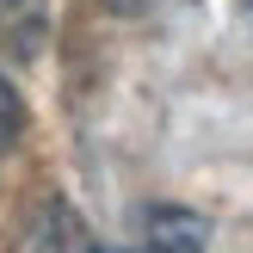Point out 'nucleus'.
Returning <instances> with one entry per match:
<instances>
[{"label":"nucleus","mask_w":253,"mask_h":253,"mask_svg":"<svg viewBox=\"0 0 253 253\" xmlns=\"http://www.w3.org/2000/svg\"><path fill=\"white\" fill-rule=\"evenodd\" d=\"M25 253H99V235L68 198H43L25 229Z\"/></svg>","instance_id":"nucleus-1"},{"label":"nucleus","mask_w":253,"mask_h":253,"mask_svg":"<svg viewBox=\"0 0 253 253\" xmlns=\"http://www.w3.org/2000/svg\"><path fill=\"white\" fill-rule=\"evenodd\" d=\"M204 247H210V222L198 210L155 204L142 216V253H204Z\"/></svg>","instance_id":"nucleus-2"},{"label":"nucleus","mask_w":253,"mask_h":253,"mask_svg":"<svg viewBox=\"0 0 253 253\" xmlns=\"http://www.w3.org/2000/svg\"><path fill=\"white\" fill-rule=\"evenodd\" d=\"M49 31V0H0V49L6 56H37Z\"/></svg>","instance_id":"nucleus-3"},{"label":"nucleus","mask_w":253,"mask_h":253,"mask_svg":"<svg viewBox=\"0 0 253 253\" xmlns=\"http://www.w3.org/2000/svg\"><path fill=\"white\" fill-rule=\"evenodd\" d=\"M25 118H31V111H25L19 86H12L6 74H0V148H12V142L25 136Z\"/></svg>","instance_id":"nucleus-4"},{"label":"nucleus","mask_w":253,"mask_h":253,"mask_svg":"<svg viewBox=\"0 0 253 253\" xmlns=\"http://www.w3.org/2000/svg\"><path fill=\"white\" fill-rule=\"evenodd\" d=\"M105 6H111V12H124V19H136V12H148L155 0H105Z\"/></svg>","instance_id":"nucleus-5"},{"label":"nucleus","mask_w":253,"mask_h":253,"mask_svg":"<svg viewBox=\"0 0 253 253\" xmlns=\"http://www.w3.org/2000/svg\"><path fill=\"white\" fill-rule=\"evenodd\" d=\"M241 25H247V31H253V0H241Z\"/></svg>","instance_id":"nucleus-6"}]
</instances>
